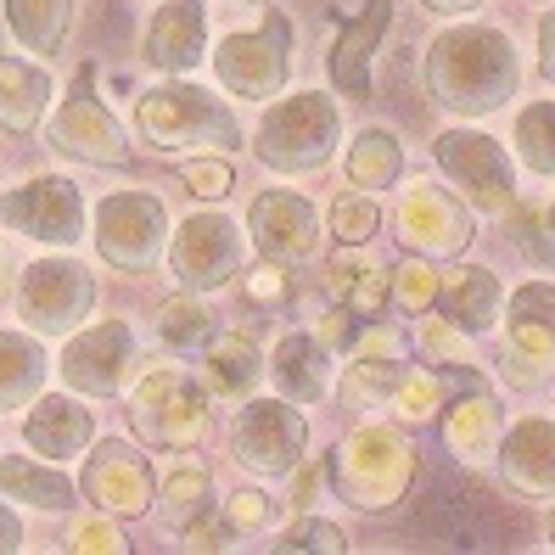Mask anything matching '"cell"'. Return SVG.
Masks as SVG:
<instances>
[{
	"instance_id": "6da1fadb",
	"label": "cell",
	"mask_w": 555,
	"mask_h": 555,
	"mask_svg": "<svg viewBox=\"0 0 555 555\" xmlns=\"http://www.w3.org/2000/svg\"><path fill=\"white\" fill-rule=\"evenodd\" d=\"M521 85V62L505 28L488 23H461L443 28L427 46V90L433 102L454 118H488L500 113Z\"/></svg>"
},
{
	"instance_id": "7a4b0ae2",
	"label": "cell",
	"mask_w": 555,
	"mask_h": 555,
	"mask_svg": "<svg viewBox=\"0 0 555 555\" xmlns=\"http://www.w3.org/2000/svg\"><path fill=\"white\" fill-rule=\"evenodd\" d=\"M135 129H141V141L152 152H197V146L236 152L242 146L236 113L224 107L214 90L191 85L180 74H169L163 85H152V90L135 95Z\"/></svg>"
},
{
	"instance_id": "3957f363",
	"label": "cell",
	"mask_w": 555,
	"mask_h": 555,
	"mask_svg": "<svg viewBox=\"0 0 555 555\" xmlns=\"http://www.w3.org/2000/svg\"><path fill=\"white\" fill-rule=\"evenodd\" d=\"M415 443L404 438V427H387V421H371L337 443V461H332V482L337 494L353 511H393L410 482H415Z\"/></svg>"
},
{
	"instance_id": "277c9868",
	"label": "cell",
	"mask_w": 555,
	"mask_h": 555,
	"mask_svg": "<svg viewBox=\"0 0 555 555\" xmlns=\"http://www.w3.org/2000/svg\"><path fill=\"white\" fill-rule=\"evenodd\" d=\"M337 135H343V118L332 107V95L298 90L281 107H270L264 124H258V157H264V169L309 175V169H325L337 157Z\"/></svg>"
},
{
	"instance_id": "5b68a950",
	"label": "cell",
	"mask_w": 555,
	"mask_h": 555,
	"mask_svg": "<svg viewBox=\"0 0 555 555\" xmlns=\"http://www.w3.org/2000/svg\"><path fill=\"white\" fill-rule=\"evenodd\" d=\"M208 393L180 365L146 371L141 387L129 393V427H135V438H146V449H191L208 433Z\"/></svg>"
},
{
	"instance_id": "8992f818",
	"label": "cell",
	"mask_w": 555,
	"mask_h": 555,
	"mask_svg": "<svg viewBox=\"0 0 555 555\" xmlns=\"http://www.w3.org/2000/svg\"><path fill=\"white\" fill-rule=\"evenodd\" d=\"M500 376L516 393H539L555 382V281H528L511 292Z\"/></svg>"
},
{
	"instance_id": "52a82bcc",
	"label": "cell",
	"mask_w": 555,
	"mask_h": 555,
	"mask_svg": "<svg viewBox=\"0 0 555 555\" xmlns=\"http://www.w3.org/2000/svg\"><path fill=\"white\" fill-rule=\"evenodd\" d=\"M433 163L449 175V185H461V197L477 214L516 208V163L494 135H482V129H443L433 141Z\"/></svg>"
},
{
	"instance_id": "ba28073f",
	"label": "cell",
	"mask_w": 555,
	"mask_h": 555,
	"mask_svg": "<svg viewBox=\"0 0 555 555\" xmlns=\"http://www.w3.org/2000/svg\"><path fill=\"white\" fill-rule=\"evenodd\" d=\"M12 304H17V320L28 332L62 337L95 309V275L85 264H74V258H35V264L17 275Z\"/></svg>"
},
{
	"instance_id": "9c48e42d",
	"label": "cell",
	"mask_w": 555,
	"mask_h": 555,
	"mask_svg": "<svg viewBox=\"0 0 555 555\" xmlns=\"http://www.w3.org/2000/svg\"><path fill=\"white\" fill-rule=\"evenodd\" d=\"M214 74L231 95H247V102H270V95L286 90L292 79V23L286 12H270L264 28L253 35H231L214 51Z\"/></svg>"
},
{
	"instance_id": "30bf717a",
	"label": "cell",
	"mask_w": 555,
	"mask_h": 555,
	"mask_svg": "<svg viewBox=\"0 0 555 555\" xmlns=\"http://www.w3.org/2000/svg\"><path fill=\"white\" fill-rule=\"evenodd\" d=\"M90 79H95V68H79L68 102H62L56 118H51V146L90 163V169H129L135 152H129V141H124V124L102 107V95L90 90Z\"/></svg>"
},
{
	"instance_id": "8fae6325",
	"label": "cell",
	"mask_w": 555,
	"mask_h": 555,
	"mask_svg": "<svg viewBox=\"0 0 555 555\" xmlns=\"http://www.w3.org/2000/svg\"><path fill=\"white\" fill-rule=\"evenodd\" d=\"M393 224H399V242L421 258H461L472 247V208L461 203V191L449 185H433V180H415L399 191V208H393Z\"/></svg>"
},
{
	"instance_id": "7c38bea8",
	"label": "cell",
	"mask_w": 555,
	"mask_h": 555,
	"mask_svg": "<svg viewBox=\"0 0 555 555\" xmlns=\"http://www.w3.org/2000/svg\"><path fill=\"white\" fill-rule=\"evenodd\" d=\"M231 449L236 461L258 477H286L304 466V449H309V421L292 410V399H258L247 410H236V427H231Z\"/></svg>"
},
{
	"instance_id": "4fadbf2b",
	"label": "cell",
	"mask_w": 555,
	"mask_h": 555,
	"mask_svg": "<svg viewBox=\"0 0 555 555\" xmlns=\"http://www.w3.org/2000/svg\"><path fill=\"white\" fill-rule=\"evenodd\" d=\"M163 236H169V214H163L152 191H118V197L95 208V247L124 275L152 270L163 253Z\"/></svg>"
},
{
	"instance_id": "5bb4252c",
	"label": "cell",
	"mask_w": 555,
	"mask_h": 555,
	"mask_svg": "<svg viewBox=\"0 0 555 555\" xmlns=\"http://www.w3.org/2000/svg\"><path fill=\"white\" fill-rule=\"evenodd\" d=\"M79 488H85V500L102 516H146V505L157 500L152 461L135 443H124V438H102L90 449Z\"/></svg>"
},
{
	"instance_id": "9a60e30c",
	"label": "cell",
	"mask_w": 555,
	"mask_h": 555,
	"mask_svg": "<svg viewBox=\"0 0 555 555\" xmlns=\"http://www.w3.org/2000/svg\"><path fill=\"white\" fill-rule=\"evenodd\" d=\"M169 264H175V281L185 292H219L224 281L242 275V236H236V224L224 214H191L175 231Z\"/></svg>"
},
{
	"instance_id": "2e32d148",
	"label": "cell",
	"mask_w": 555,
	"mask_h": 555,
	"mask_svg": "<svg viewBox=\"0 0 555 555\" xmlns=\"http://www.w3.org/2000/svg\"><path fill=\"white\" fill-rule=\"evenodd\" d=\"M0 224H12V231L35 236V242H51V247H74L85 236L79 185L62 180V175L28 180L23 191H7V197H0Z\"/></svg>"
},
{
	"instance_id": "e0dca14e",
	"label": "cell",
	"mask_w": 555,
	"mask_h": 555,
	"mask_svg": "<svg viewBox=\"0 0 555 555\" xmlns=\"http://www.w3.org/2000/svg\"><path fill=\"white\" fill-rule=\"evenodd\" d=\"M129 365H135V332L124 320H102L68 343V353H62V382L85 399H113L129 376Z\"/></svg>"
},
{
	"instance_id": "ac0fdd59",
	"label": "cell",
	"mask_w": 555,
	"mask_h": 555,
	"mask_svg": "<svg viewBox=\"0 0 555 555\" xmlns=\"http://www.w3.org/2000/svg\"><path fill=\"white\" fill-rule=\"evenodd\" d=\"M247 231L270 264H304L320 253V219L298 191H258L247 208Z\"/></svg>"
},
{
	"instance_id": "d6986e66",
	"label": "cell",
	"mask_w": 555,
	"mask_h": 555,
	"mask_svg": "<svg viewBox=\"0 0 555 555\" xmlns=\"http://www.w3.org/2000/svg\"><path fill=\"white\" fill-rule=\"evenodd\" d=\"M494 466L516 500H555V421L521 415L511 433H500Z\"/></svg>"
},
{
	"instance_id": "ffe728a7",
	"label": "cell",
	"mask_w": 555,
	"mask_h": 555,
	"mask_svg": "<svg viewBox=\"0 0 555 555\" xmlns=\"http://www.w3.org/2000/svg\"><path fill=\"white\" fill-rule=\"evenodd\" d=\"M141 56L157 74H191L208 56V7L203 0H169V7H157L146 40H141Z\"/></svg>"
},
{
	"instance_id": "44dd1931",
	"label": "cell",
	"mask_w": 555,
	"mask_h": 555,
	"mask_svg": "<svg viewBox=\"0 0 555 555\" xmlns=\"http://www.w3.org/2000/svg\"><path fill=\"white\" fill-rule=\"evenodd\" d=\"M387 28H393V0H371V7L337 35V46H332V85L343 95H371V68H376V51L387 40Z\"/></svg>"
},
{
	"instance_id": "7402d4cb",
	"label": "cell",
	"mask_w": 555,
	"mask_h": 555,
	"mask_svg": "<svg viewBox=\"0 0 555 555\" xmlns=\"http://www.w3.org/2000/svg\"><path fill=\"white\" fill-rule=\"evenodd\" d=\"M438 309L449 325H461L466 337H482L488 325L500 320L505 309V286L494 270H482V264H461V270H449L438 281Z\"/></svg>"
},
{
	"instance_id": "603a6c76",
	"label": "cell",
	"mask_w": 555,
	"mask_h": 555,
	"mask_svg": "<svg viewBox=\"0 0 555 555\" xmlns=\"http://www.w3.org/2000/svg\"><path fill=\"white\" fill-rule=\"evenodd\" d=\"M23 438H28V449H35V454H46V461L62 466V461H74V454L90 449V438H95V415H90L79 399L51 393V399H40L35 410H28Z\"/></svg>"
},
{
	"instance_id": "cb8c5ba5",
	"label": "cell",
	"mask_w": 555,
	"mask_h": 555,
	"mask_svg": "<svg viewBox=\"0 0 555 555\" xmlns=\"http://www.w3.org/2000/svg\"><path fill=\"white\" fill-rule=\"evenodd\" d=\"M500 433H505L500 399L488 393V387H466V393L443 410V443H449V454H454L461 466L488 461V454L500 449Z\"/></svg>"
},
{
	"instance_id": "d4e9b609",
	"label": "cell",
	"mask_w": 555,
	"mask_h": 555,
	"mask_svg": "<svg viewBox=\"0 0 555 555\" xmlns=\"http://www.w3.org/2000/svg\"><path fill=\"white\" fill-rule=\"evenodd\" d=\"M270 376L281 387V399L314 404V399H325V382H332V348H325L314 332H292L270 353Z\"/></svg>"
},
{
	"instance_id": "484cf974",
	"label": "cell",
	"mask_w": 555,
	"mask_h": 555,
	"mask_svg": "<svg viewBox=\"0 0 555 555\" xmlns=\"http://www.w3.org/2000/svg\"><path fill=\"white\" fill-rule=\"evenodd\" d=\"M46 107H51V79L35 62L0 56V129H7V135H35Z\"/></svg>"
},
{
	"instance_id": "4316f807",
	"label": "cell",
	"mask_w": 555,
	"mask_h": 555,
	"mask_svg": "<svg viewBox=\"0 0 555 555\" xmlns=\"http://www.w3.org/2000/svg\"><path fill=\"white\" fill-rule=\"evenodd\" d=\"M325 286H332V304L359 314V320H376L393 298V286H387V270H376L371 258H359L353 247L332 258V270H325Z\"/></svg>"
},
{
	"instance_id": "83f0119b",
	"label": "cell",
	"mask_w": 555,
	"mask_h": 555,
	"mask_svg": "<svg viewBox=\"0 0 555 555\" xmlns=\"http://www.w3.org/2000/svg\"><path fill=\"white\" fill-rule=\"evenodd\" d=\"M0 494L35 505V511H68L74 505V482L62 477L56 461L40 466V461H28V454H7V461H0Z\"/></svg>"
},
{
	"instance_id": "f1b7e54d",
	"label": "cell",
	"mask_w": 555,
	"mask_h": 555,
	"mask_svg": "<svg viewBox=\"0 0 555 555\" xmlns=\"http://www.w3.org/2000/svg\"><path fill=\"white\" fill-rule=\"evenodd\" d=\"M7 28L17 35L23 51L56 56L74 28V0H7Z\"/></svg>"
},
{
	"instance_id": "f546056e",
	"label": "cell",
	"mask_w": 555,
	"mask_h": 555,
	"mask_svg": "<svg viewBox=\"0 0 555 555\" xmlns=\"http://www.w3.org/2000/svg\"><path fill=\"white\" fill-rule=\"evenodd\" d=\"M348 180L359 191H387V185L404 180V146H399L393 129H382V124L359 129L353 146H348Z\"/></svg>"
},
{
	"instance_id": "4dcf8cb0",
	"label": "cell",
	"mask_w": 555,
	"mask_h": 555,
	"mask_svg": "<svg viewBox=\"0 0 555 555\" xmlns=\"http://www.w3.org/2000/svg\"><path fill=\"white\" fill-rule=\"evenodd\" d=\"M46 382V353L35 337L0 332V410H17L40 393Z\"/></svg>"
},
{
	"instance_id": "1f68e13d",
	"label": "cell",
	"mask_w": 555,
	"mask_h": 555,
	"mask_svg": "<svg viewBox=\"0 0 555 555\" xmlns=\"http://www.w3.org/2000/svg\"><path fill=\"white\" fill-rule=\"evenodd\" d=\"M208 382L214 393L242 399L247 387L258 382V348L242 332H208Z\"/></svg>"
},
{
	"instance_id": "d6a6232c",
	"label": "cell",
	"mask_w": 555,
	"mask_h": 555,
	"mask_svg": "<svg viewBox=\"0 0 555 555\" xmlns=\"http://www.w3.org/2000/svg\"><path fill=\"white\" fill-rule=\"evenodd\" d=\"M516 157L533 175H555V102H533L516 113Z\"/></svg>"
},
{
	"instance_id": "836d02e7",
	"label": "cell",
	"mask_w": 555,
	"mask_h": 555,
	"mask_svg": "<svg viewBox=\"0 0 555 555\" xmlns=\"http://www.w3.org/2000/svg\"><path fill=\"white\" fill-rule=\"evenodd\" d=\"M208 332H214V314L197 304V292H180V298H169L157 309V337L175 353H191L197 343H208Z\"/></svg>"
},
{
	"instance_id": "e575fe53",
	"label": "cell",
	"mask_w": 555,
	"mask_h": 555,
	"mask_svg": "<svg viewBox=\"0 0 555 555\" xmlns=\"http://www.w3.org/2000/svg\"><path fill=\"white\" fill-rule=\"evenodd\" d=\"M387 410L399 421H433L443 410V365H433V371L404 365V376L393 382V393H387Z\"/></svg>"
},
{
	"instance_id": "d590c367",
	"label": "cell",
	"mask_w": 555,
	"mask_h": 555,
	"mask_svg": "<svg viewBox=\"0 0 555 555\" xmlns=\"http://www.w3.org/2000/svg\"><path fill=\"white\" fill-rule=\"evenodd\" d=\"M438 270H433V258H421V253H410L404 258V264L393 270V275H387V286H393V298H399V309L404 314H433L438 309Z\"/></svg>"
},
{
	"instance_id": "8d00e7d4",
	"label": "cell",
	"mask_w": 555,
	"mask_h": 555,
	"mask_svg": "<svg viewBox=\"0 0 555 555\" xmlns=\"http://www.w3.org/2000/svg\"><path fill=\"white\" fill-rule=\"evenodd\" d=\"M157 500H163V511H169V521H191L197 511H208V500H214V482H208V472H203V466L180 461L169 477H163Z\"/></svg>"
},
{
	"instance_id": "74e56055",
	"label": "cell",
	"mask_w": 555,
	"mask_h": 555,
	"mask_svg": "<svg viewBox=\"0 0 555 555\" xmlns=\"http://www.w3.org/2000/svg\"><path fill=\"white\" fill-rule=\"evenodd\" d=\"M382 231V208H376V191H343L332 203V236L343 247H365Z\"/></svg>"
},
{
	"instance_id": "f35d334b",
	"label": "cell",
	"mask_w": 555,
	"mask_h": 555,
	"mask_svg": "<svg viewBox=\"0 0 555 555\" xmlns=\"http://www.w3.org/2000/svg\"><path fill=\"white\" fill-rule=\"evenodd\" d=\"M281 555H298V550H314V555H343L348 550V539H343V528H332V521H320V516H298L292 528L281 533V544H275Z\"/></svg>"
},
{
	"instance_id": "ab89813d",
	"label": "cell",
	"mask_w": 555,
	"mask_h": 555,
	"mask_svg": "<svg viewBox=\"0 0 555 555\" xmlns=\"http://www.w3.org/2000/svg\"><path fill=\"white\" fill-rule=\"evenodd\" d=\"M421 348L433 353V365H472L466 353V332L449 320H421Z\"/></svg>"
},
{
	"instance_id": "60d3db41",
	"label": "cell",
	"mask_w": 555,
	"mask_h": 555,
	"mask_svg": "<svg viewBox=\"0 0 555 555\" xmlns=\"http://www.w3.org/2000/svg\"><path fill=\"white\" fill-rule=\"evenodd\" d=\"M224 521H231L236 533H264L275 521V500L258 494V488H242V494H231V505H224Z\"/></svg>"
},
{
	"instance_id": "b9f144b4",
	"label": "cell",
	"mask_w": 555,
	"mask_h": 555,
	"mask_svg": "<svg viewBox=\"0 0 555 555\" xmlns=\"http://www.w3.org/2000/svg\"><path fill=\"white\" fill-rule=\"evenodd\" d=\"M180 528H185V550H231L236 544V528L224 521V511H197Z\"/></svg>"
},
{
	"instance_id": "7bdbcfd3",
	"label": "cell",
	"mask_w": 555,
	"mask_h": 555,
	"mask_svg": "<svg viewBox=\"0 0 555 555\" xmlns=\"http://www.w3.org/2000/svg\"><path fill=\"white\" fill-rule=\"evenodd\" d=\"M185 185L197 191L203 203H219L236 180H231V163H224V157H191L185 163Z\"/></svg>"
},
{
	"instance_id": "ee69618b",
	"label": "cell",
	"mask_w": 555,
	"mask_h": 555,
	"mask_svg": "<svg viewBox=\"0 0 555 555\" xmlns=\"http://www.w3.org/2000/svg\"><path fill=\"white\" fill-rule=\"evenodd\" d=\"M68 550H107V555H124V550H129V539L113 528V521L95 516V521H79V528H74Z\"/></svg>"
},
{
	"instance_id": "f6af8a7d",
	"label": "cell",
	"mask_w": 555,
	"mask_h": 555,
	"mask_svg": "<svg viewBox=\"0 0 555 555\" xmlns=\"http://www.w3.org/2000/svg\"><path fill=\"white\" fill-rule=\"evenodd\" d=\"M242 292H247L258 309H275V304L286 298V275H281V264H270V258H264V270L242 275Z\"/></svg>"
},
{
	"instance_id": "bcb514c9",
	"label": "cell",
	"mask_w": 555,
	"mask_h": 555,
	"mask_svg": "<svg viewBox=\"0 0 555 555\" xmlns=\"http://www.w3.org/2000/svg\"><path fill=\"white\" fill-rule=\"evenodd\" d=\"M539 79L555 85V7L539 17Z\"/></svg>"
},
{
	"instance_id": "7dc6e473",
	"label": "cell",
	"mask_w": 555,
	"mask_h": 555,
	"mask_svg": "<svg viewBox=\"0 0 555 555\" xmlns=\"http://www.w3.org/2000/svg\"><path fill=\"white\" fill-rule=\"evenodd\" d=\"M320 482H325V466H304L298 472V488H292V511H309L314 494H320Z\"/></svg>"
},
{
	"instance_id": "c3c4849f",
	"label": "cell",
	"mask_w": 555,
	"mask_h": 555,
	"mask_svg": "<svg viewBox=\"0 0 555 555\" xmlns=\"http://www.w3.org/2000/svg\"><path fill=\"white\" fill-rule=\"evenodd\" d=\"M23 550V521L12 516V505H0V555Z\"/></svg>"
},
{
	"instance_id": "681fc988",
	"label": "cell",
	"mask_w": 555,
	"mask_h": 555,
	"mask_svg": "<svg viewBox=\"0 0 555 555\" xmlns=\"http://www.w3.org/2000/svg\"><path fill=\"white\" fill-rule=\"evenodd\" d=\"M427 12H438V17H466V12H477V7H488V0H421Z\"/></svg>"
},
{
	"instance_id": "f907efd6",
	"label": "cell",
	"mask_w": 555,
	"mask_h": 555,
	"mask_svg": "<svg viewBox=\"0 0 555 555\" xmlns=\"http://www.w3.org/2000/svg\"><path fill=\"white\" fill-rule=\"evenodd\" d=\"M12 298V258H7V247H0V304Z\"/></svg>"
},
{
	"instance_id": "816d5d0a",
	"label": "cell",
	"mask_w": 555,
	"mask_h": 555,
	"mask_svg": "<svg viewBox=\"0 0 555 555\" xmlns=\"http://www.w3.org/2000/svg\"><path fill=\"white\" fill-rule=\"evenodd\" d=\"M550 544H555V511H550Z\"/></svg>"
},
{
	"instance_id": "f5cc1de1",
	"label": "cell",
	"mask_w": 555,
	"mask_h": 555,
	"mask_svg": "<svg viewBox=\"0 0 555 555\" xmlns=\"http://www.w3.org/2000/svg\"><path fill=\"white\" fill-rule=\"evenodd\" d=\"M550 236H555V203H550Z\"/></svg>"
},
{
	"instance_id": "db71d44e",
	"label": "cell",
	"mask_w": 555,
	"mask_h": 555,
	"mask_svg": "<svg viewBox=\"0 0 555 555\" xmlns=\"http://www.w3.org/2000/svg\"><path fill=\"white\" fill-rule=\"evenodd\" d=\"M242 7H264V0H242Z\"/></svg>"
}]
</instances>
